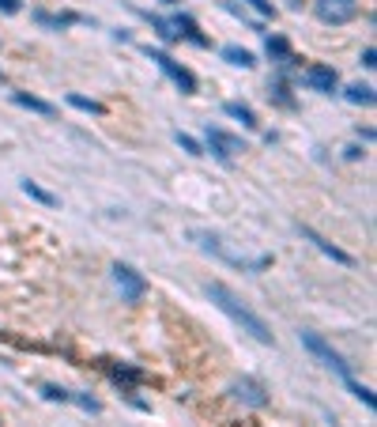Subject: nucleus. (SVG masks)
Listing matches in <instances>:
<instances>
[{
    "mask_svg": "<svg viewBox=\"0 0 377 427\" xmlns=\"http://www.w3.org/2000/svg\"><path fill=\"white\" fill-rule=\"evenodd\" d=\"M298 231H302V238H309V242H313V246L321 250V254H328L332 261H340V265H354V257L347 254V250H340V246H332V242H328V238H321V235L313 231V227H298Z\"/></svg>",
    "mask_w": 377,
    "mask_h": 427,
    "instance_id": "10",
    "label": "nucleus"
},
{
    "mask_svg": "<svg viewBox=\"0 0 377 427\" xmlns=\"http://www.w3.org/2000/svg\"><path fill=\"white\" fill-rule=\"evenodd\" d=\"M19 8H23L19 0H0V12H8V16H19Z\"/></svg>",
    "mask_w": 377,
    "mask_h": 427,
    "instance_id": "24",
    "label": "nucleus"
},
{
    "mask_svg": "<svg viewBox=\"0 0 377 427\" xmlns=\"http://www.w3.org/2000/svg\"><path fill=\"white\" fill-rule=\"evenodd\" d=\"M148 53H151V61L159 64V69H162L166 76H170V80H174L177 87H181L185 95H196V76L188 72L185 64H177V61L170 57V53H162V49H148Z\"/></svg>",
    "mask_w": 377,
    "mask_h": 427,
    "instance_id": "7",
    "label": "nucleus"
},
{
    "mask_svg": "<svg viewBox=\"0 0 377 427\" xmlns=\"http://www.w3.org/2000/svg\"><path fill=\"white\" fill-rule=\"evenodd\" d=\"M68 106H76V110H87V114H102V106H98L95 98H83V95H68Z\"/></svg>",
    "mask_w": 377,
    "mask_h": 427,
    "instance_id": "19",
    "label": "nucleus"
},
{
    "mask_svg": "<svg viewBox=\"0 0 377 427\" xmlns=\"http://www.w3.org/2000/svg\"><path fill=\"white\" fill-rule=\"evenodd\" d=\"M42 393H46L49 401H72V393L61 390V386H42Z\"/></svg>",
    "mask_w": 377,
    "mask_h": 427,
    "instance_id": "22",
    "label": "nucleus"
},
{
    "mask_svg": "<svg viewBox=\"0 0 377 427\" xmlns=\"http://www.w3.org/2000/svg\"><path fill=\"white\" fill-rule=\"evenodd\" d=\"M204 291H208V299H212V303L219 306V310H223V314L230 317V322L241 325V333H249L253 341H261V344H275V337H272V329H268V322H264V317H261L257 310H253V306H249L246 299H241V295H238L234 288H227L223 280H212Z\"/></svg>",
    "mask_w": 377,
    "mask_h": 427,
    "instance_id": "1",
    "label": "nucleus"
},
{
    "mask_svg": "<svg viewBox=\"0 0 377 427\" xmlns=\"http://www.w3.org/2000/svg\"><path fill=\"white\" fill-rule=\"evenodd\" d=\"M223 57L230 64H238V69H253V64H257V57H253L249 49H241V46H223Z\"/></svg>",
    "mask_w": 377,
    "mask_h": 427,
    "instance_id": "13",
    "label": "nucleus"
},
{
    "mask_svg": "<svg viewBox=\"0 0 377 427\" xmlns=\"http://www.w3.org/2000/svg\"><path fill=\"white\" fill-rule=\"evenodd\" d=\"M268 57H275L280 64L291 61V46H287V38H268Z\"/></svg>",
    "mask_w": 377,
    "mask_h": 427,
    "instance_id": "17",
    "label": "nucleus"
},
{
    "mask_svg": "<svg viewBox=\"0 0 377 427\" xmlns=\"http://www.w3.org/2000/svg\"><path fill=\"white\" fill-rule=\"evenodd\" d=\"M188 238H193V242L201 246L204 254L223 257L227 265H234V269H241V272H261V269H268V265H272V257H246L241 250L227 246V238H219V235H212V231H204V227H193V231H188Z\"/></svg>",
    "mask_w": 377,
    "mask_h": 427,
    "instance_id": "2",
    "label": "nucleus"
},
{
    "mask_svg": "<svg viewBox=\"0 0 377 427\" xmlns=\"http://www.w3.org/2000/svg\"><path fill=\"white\" fill-rule=\"evenodd\" d=\"M204 140H208V148L215 151L223 163H230L234 156H241L246 151V144H241V136H234V133H227V129H219V125H208L204 129Z\"/></svg>",
    "mask_w": 377,
    "mask_h": 427,
    "instance_id": "6",
    "label": "nucleus"
},
{
    "mask_svg": "<svg viewBox=\"0 0 377 427\" xmlns=\"http://www.w3.org/2000/svg\"><path fill=\"white\" fill-rule=\"evenodd\" d=\"M313 16L321 23H351L354 16H359V0H313Z\"/></svg>",
    "mask_w": 377,
    "mask_h": 427,
    "instance_id": "4",
    "label": "nucleus"
},
{
    "mask_svg": "<svg viewBox=\"0 0 377 427\" xmlns=\"http://www.w3.org/2000/svg\"><path fill=\"white\" fill-rule=\"evenodd\" d=\"M302 83L309 87V91H321V95H332L340 83L336 69H328V64H309V69L302 72Z\"/></svg>",
    "mask_w": 377,
    "mask_h": 427,
    "instance_id": "9",
    "label": "nucleus"
},
{
    "mask_svg": "<svg viewBox=\"0 0 377 427\" xmlns=\"http://www.w3.org/2000/svg\"><path fill=\"white\" fill-rule=\"evenodd\" d=\"M114 283H117V291L125 303H140L143 295H148V280H143L132 265H121V261L114 265Z\"/></svg>",
    "mask_w": 377,
    "mask_h": 427,
    "instance_id": "5",
    "label": "nucleus"
},
{
    "mask_svg": "<svg viewBox=\"0 0 377 427\" xmlns=\"http://www.w3.org/2000/svg\"><path fill=\"white\" fill-rule=\"evenodd\" d=\"M151 27L159 30L166 42H174V38H177V27H174V23H166V19H159V16H151Z\"/></svg>",
    "mask_w": 377,
    "mask_h": 427,
    "instance_id": "21",
    "label": "nucleus"
},
{
    "mask_svg": "<svg viewBox=\"0 0 377 427\" xmlns=\"http://www.w3.org/2000/svg\"><path fill=\"white\" fill-rule=\"evenodd\" d=\"M35 19H38V23L42 27H68V23H76V16H49V12H35Z\"/></svg>",
    "mask_w": 377,
    "mask_h": 427,
    "instance_id": "18",
    "label": "nucleus"
},
{
    "mask_svg": "<svg viewBox=\"0 0 377 427\" xmlns=\"http://www.w3.org/2000/svg\"><path fill=\"white\" fill-rule=\"evenodd\" d=\"M12 98H16V106H23V110H35V114H42V117H53V114H57V106H53V103H46V98H38V95L16 91Z\"/></svg>",
    "mask_w": 377,
    "mask_h": 427,
    "instance_id": "11",
    "label": "nucleus"
},
{
    "mask_svg": "<svg viewBox=\"0 0 377 427\" xmlns=\"http://www.w3.org/2000/svg\"><path fill=\"white\" fill-rule=\"evenodd\" d=\"M23 193L30 197V201H38V204H46V208H53V204H57V197H53L49 189H42V185H38V182H23Z\"/></svg>",
    "mask_w": 377,
    "mask_h": 427,
    "instance_id": "16",
    "label": "nucleus"
},
{
    "mask_svg": "<svg viewBox=\"0 0 377 427\" xmlns=\"http://www.w3.org/2000/svg\"><path fill=\"white\" fill-rule=\"evenodd\" d=\"M298 337H302L306 352H309V356H317L321 363L328 367V370H336V375H340L343 382H351V378H354V375H351V367L343 363V356H340L336 348H332V344H328V341H325V337H321V333H313V329H302Z\"/></svg>",
    "mask_w": 377,
    "mask_h": 427,
    "instance_id": "3",
    "label": "nucleus"
},
{
    "mask_svg": "<svg viewBox=\"0 0 377 427\" xmlns=\"http://www.w3.org/2000/svg\"><path fill=\"white\" fill-rule=\"evenodd\" d=\"M223 110H227L230 117H234V122H241V125H246V129H257V114H253V110H249L246 103H227Z\"/></svg>",
    "mask_w": 377,
    "mask_h": 427,
    "instance_id": "12",
    "label": "nucleus"
},
{
    "mask_svg": "<svg viewBox=\"0 0 377 427\" xmlns=\"http://www.w3.org/2000/svg\"><path fill=\"white\" fill-rule=\"evenodd\" d=\"M246 4L253 8V12H261V16H275V8H272V0H246Z\"/></svg>",
    "mask_w": 377,
    "mask_h": 427,
    "instance_id": "23",
    "label": "nucleus"
},
{
    "mask_svg": "<svg viewBox=\"0 0 377 427\" xmlns=\"http://www.w3.org/2000/svg\"><path fill=\"white\" fill-rule=\"evenodd\" d=\"M362 64H366V69H373V64H377V53H373V46H366V49H362Z\"/></svg>",
    "mask_w": 377,
    "mask_h": 427,
    "instance_id": "25",
    "label": "nucleus"
},
{
    "mask_svg": "<svg viewBox=\"0 0 377 427\" xmlns=\"http://www.w3.org/2000/svg\"><path fill=\"white\" fill-rule=\"evenodd\" d=\"M347 103H354V106H373V87L370 83H351L347 87Z\"/></svg>",
    "mask_w": 377,
    "mask_h": 427,
    "instance_id": "14",
    "label": "nucleus"
},
{
    "mask_svg": "<svg viewBox=\"0 0 377 427\" xmlns=\"http://www.w3.org/2000/svg\"><path fill=\"white\" fill-rule=\"evenodd\" d=\"M174 140H177V144H181V148L188 151V156H204L201 140H193V136H188V133H174Z\"/></svg>",
    "mask_w": 377,
    "mask_h": 427,
    "instance_id": "20",
    "label": "nucleus"
},
{
    "mask_svg": "<svg viewBox=\"0 0 377 427\" xmlns=\"http://www.w3.org/2000/svg\"><path fill=\"white\" fill-rule=\"evenodd\" d=\"M0 427H4V420H0Z\"/></svg>",
    "mask_w": 377,
    "mask_h": 427,
    "instance_id": "26",
    "label": "nucleus"
},
{
    "mask_svg": "<svg viewBox=\"0 0 377 427\" xmlns=\"http://www.w3.org/2000/svg\"><path fill=\"white\" fill-rule=\"evenodd\" d=\"M230 397L241 401L246 409H264L268 404V393H264V386L257 378H238V382H230Z\"/></svg>",
    "mask_w": 377,
    "mask_h": 427,
    "instance_id": "8",
    "label": "nucleus"
},
{
    "mask_svg": "<svg viewBox=\"0 0 377 427\" xmlns=\"http://www.w3.org/2000/svg\"><path fill=\"white\" fill-rule=\"evenodd\" d=\"M174 27L181 30V35H185L188 42H196V46H204V42H208V38L201 35V27H196V23H193V19H188V16H177V19H174Z\"/></svg>",
    "mask_w": 377,
    "mask_h": 427,
    "instance_id": "15",
    "label": "nucleus"
}]
</instances>
